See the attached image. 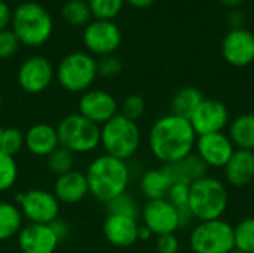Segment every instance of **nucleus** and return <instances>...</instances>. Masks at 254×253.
Instances as JSON below:
<instances>
[{
  "instance_id": "f257e3e1",
  "label": "nucleus",
  "mask_w": 254,
  "mask_h": 253,
  "mask_svg": "<svg viewBox=\"0 0 254 253\" xmlns=\"http://www.w3.org/2000/svg\"><path fill=\"white\" fill-rule=\"evenodd\" d=\"M196 139L189 119L168 113L153 122L147 140L152 155L165 166L193 154Z\"/></svg>"
},
{
  "instance_id": "f03ea898",
  "label": "nucleus",
  "mask_w": 254,
  "mask_h": 253,
  "mask_svg": "<svg viewBox=\"0 0 254 253\" xmlns=\"http://www.w3.org/2000/svg\"><path fill=\"white\" fill-rule=\"evenodd\" d=\"M85 176L89 194L95 200L107 204L127 192L131 180V170L127 161L103 154L91 161Z\"/></svg>"
},
{
  "instance_id": "7ed1b4c3",
  "label": "nucleus",
  "mask_w": 254,
  "mask_h": 253,
  "mask_svg": "<svg viewBox=\"0 0 254 253\" xmlns=\"http://www.w3.org/2000/svg\"><path fill=\"white\" fill-rule=\"evenodd\" d=\"M228 201V189L217 177L205 176L190 185L188 207L198 222L222 219Z\"/></svg>"
},
{
  "instance_id": "20e7f679",
  "label": "nucleus",
  "mask_w": 254,
  "mask_h": 253,
  "mask_svg": "<svg viewBox=\"0 0 254 253\" xmlns=\"http://www.w3.org/2000/svg\"><path fill=\"white\" fill-rule=\"evenodd\" d=\"M52 18L48 10L36 3H21L12 15V31L19 43L27 46H40L46 43L52 34Z\"/></svg>"
},
{
  "instance_id": "39448f33",
  "label": "nucleus",
  "mask_w": 254,
  "mask_h": 253,
  "mask_svg": "<svg viewBox=\"0 0 254 253\" xmlns=\"http://www.w3.org/2000/svg\"><path fill=\"white\" fill-rule=\"evenodd\" d=\"M100 128V145L107 155L128 161L137 154L141 143V133L137 122L118 113Z\"/></svg>"
},
{
  "instance_id": "423d86ee",
  "label": "nucleus",
  "mask_w": 254,
  "mask_h": 253,
  "mask_svg": "<svg viewBox=\"0 0 254 253\" xmlns=\"http://www.w3.org/2000/svg\"><path fill=\"white\" fill-rule=\"evenodd\" d=\"M60 146L76 154H89L100 146V125L79 113L67 115L55 127Z\"/></svg>"
},
{
  "instance_id": "0eeeda50",
  "label": "nucleus",
  "mask_w": 254,
  "mask_h": 253,
  "mask_svg": "<svg viewBox=\"0 0 254 253\" xmlns=\"http://www.w3.org/2000/svg\"><path fill=\"white\" fill-rule=\"evenodd\" d=\"M189 245L193 253H231L235 249L234 227L223 221H205L192 227Z\"/></svg>"
},
{
  "instance_id": "6e6552de",
  "label": "nucleus",
  "mask_w": 254,
  "mask_h": 253,
  "mask_svg": "<svg viewBox=\"0 0 254 253\" xmlns=\"http://www.w3.org/2000/svg\"><path fill=\"white\" fill-rule=\"evenodd\" d=\"M55 75L64 89L70 92H85L98 76L97 61L86 52H71L63 58Z\"/></svg>"
},
{
  "instance_id": "1a4fd4ad",
  "label": "nucleus",
  "mask_w": 254,
  "mask_h": 253,
  "mask_svg": "<svg viewBox=\"0 0 254 253\" xmlns=\"http://www.w3.org/2000/svg\"><path fill=\"white\" fill-rule=\"evenodd\" d=\"M15 204L30 224L51 225L60 216V201L46 189H30L15 197Z\"/></svg>"
},
{
  "instance_id": "9d476101",
  "label": "nucleus",
  "mask_w": 254,
  "mask_h": 253,
  "mask_svg": "<svg viewBox=\"0 0 254 253\" xmlns=\"http://www.w3.org/2000/svg\"><path fill=\"white\" fill-rule=\"evenodd\" d=\"M143 225L156 237L165 234H176L180 230L179 210L167 200H149L141 210Z\"/></svg>"
},
{
  "instance_id": "9b49d317",
  "label": "nucleus",
  "mask_w": 254,
  "mask_h": 253,
  "mask_svg": "<svg viewBox=\"0 0 254 253\" xmlns=\"http://www.w3.org/2000/svg\"><path fill=\"white\" fill-rule=\"evenodd\" d=\"M122 42V33L113 21L95 19L89 22L83 31L85 46L100 57L112 55Z\"/></svg>"
},
{
  "instance_id": "f8f14e48",
  "label": "nucleus",
  "mask_w": 254,
  "mask_h": 253,
  "mask_svg": "<svg viewBox=\"0 0 254 253\" xmlns=\"http://www.w3.org/2000/svg\"><path fill=\"white\" fill-rule=\"evenodd\" d=\"M189 121L196 136L223 133L231 122L226 104L214 98H204Z\"/></svg>"
},
{
  "instance_id": "ddd939ff",
  "label": "nucleus",
  "mask_w": 254,
  "mask_h": 253,
  "mask_svg": "<svg viewBox=\"0 0 254 253\" xmlns=\"http://www.w3.org/2000/svg\"><path fill=\"white\" fill-rule=\"evenodd\" d=\"M77 109L79 115L101 127L118 115V101L107 91L88 89L79 98Z\"/></svg>"
},
{
  "instance_id": "4468645a",
  "label": "nucleus",
  "mask_w": 254,
  "mask_h": 253,
  "mask_svg": "<svg viewBox=\"0 0 254 253\" xmlns=\"http://www.w3.org/2000/svg\"><path fill=\"white\" fill-rule=\"evenodd\" d=\"M235 146L225 133L198 136L195 154L207 164L208 169H223L234 155Z\"/></svg>"
},
{
  "instance_id": "2eb2a0df",
  "label": "nucleus",
  "mask_w": 254,
  "mask_h": 253,
  "mask_svg": "<svg viewBox=\"0 0 254 253\" xmlns=\"http://www.w3.org/2000/svg\"><path fill=\"white\" fill-rule=\"evenodd\" d=\"M54 67L45 57L36 55L25 60L18 70V84L28 94L43 92L54 79Z\"/></svg>"
},
{
  "instance_id": "dca6fc26",
  "label": "nucleus",
  "mask_w": 254,
  "mask_h": 253,
  "mask_svg": "<svg viewBox=\"0 0 254 253\" xmlns=\"http://www.w3.org/2000/svg\"><path fill=\"white\" fill-rule=\"evenodd\" d=\"M222 55L234 67H247L254 61V34L247 28L229 30L222 40Z\"/></svg>"
},
{
  "instance_id": "f3484780",
  "label": "nucleus",
  "mask_w": 254,
  "mask_h": 253,
  "mask_svg": "<svg viewBox=\"0 0 254 253\" xmlns=\"http://www.w3.org/2000/svg\"><path fill=\"white\" fill-rule=\"evenodd\" d=\"M58 245L51 225L28 224L18 234V248L22 253H54Z\"/></svg>"
},
{
  "instance_id": "a211bd4d",
  "label": "nucleus",
  "mask_w": 254,
  "mask_h": 253,
  "mask_svg": "<svg viewBox=\"0 0 254 253\" xmlns=\"http://www.w3.org/2000/svg\"><path fill=\"white\" fill-rule=\"evenodd\" d=\"M138 222L124 215H107L103 224V234L107 243L125 249L138 242Z\"/></svg>"
},
{
  "instance_id": "6ab92c4d",
  "label": "nucleus",
  "mask_w": 254,
  "mask_h": 253,
  "mask_svg": "<svg viewBox=\"0 0 254 253\" xmlns=\"http://www.w3.org/2000/svg\"><path fill=\"white\" fill-rule=\"evenodd\" d=\"M162 170L165 171L171 183H185L189 186L196 180L208 176L207 164L195 152L177 163L165 164Z\"/></svg>"
},
{
  "instance_id": "aec40b11",
  "label": "nucleus",
  "mask_w": 254,
  "mask_h": 253,
  "mask_svg": "<svg viewBox=\"0 0 254 253\" xmlns=\"http://www.w3.org/2000/svg\"><path fill=\"white\" fill-rule=\"evenodd\" d=\"M88 194L89 189L85 173L74 169L65 174L58 176L54 183V195L63 204L80 203Z\"/></svg>"
},
{
  "instance_id": "412c9836",
  "label": "nucleus",
  "mask_w": 254,
  "mask_h": 253,
  "mask_svg": "<svg viewBox=\"0 0 254 253\" xmlns=\"http://www.w3.org/2000/svg\"><path fill=\"white\" fill-rule=\"evenodd\" d=\"M24 143L34 157H48L60 146L57 128L45 122L34 124L24 133Z\"/></svg>"
},
{
  "instance_id": "4be33fe9",
  "label": "nucleus",
  "mask_w": 254,
  "mask_h": 253,
  "mask_svg": "<svg viewBox=\"0 0 254 253\" xmlns=\"http://www.w3.org/2000/svg\"><path fill=\"white\" fill-rule=\"evenodd\" d=\"M223 170L226 182L235 188H243L252 183L254 180V152L235 149Z\"/></svg>"
},
{
  "instance_id": "5701e85b",
  "label": "nucleus",
  "mask_w": 254,
  "mask_h": 253,
  "mask_svg": "<svg viewBox=\"0 0 254 253\" xmlns=\"http://www.w3.org/2000/svg\"><path fill=\"white\" fill-rule=\"evenodd\" d=\"M228 136L235 149L254 152V113H243L228 125Z\"/></svg>"
},
{
  "instance_id": "b1692460",
  "label": "nucleus",
  "mask_w": 254,
  "mask_h": 253,
  "mask_svg": "<svg viewBox=\"0 0 254 253\" xmlns=\"http://www.w3.org/2000/svg\"><path fill=\"white\" fill-rule=\"evenodd\" d=\"M171 180L162 169L147 170L140 179V191L149 200L167 198V194L171 188Z\"/></svg>"
},
{
  "instance_id": "393cba45",
  "label": "nucleus",
  "mask_w": 254,
  "mask_h": 253,
  "mask_svg": "<svg viewBox=\"0 0 254 253\" xmlns=\"http://www.w3.org/2000/svg\"><path fill=\"white\" fill-rule=\"evenodd\" d=\"M204 95L195 86H185L179 89L171 100V113L180 118L190 119L198 106L202 103Z\"/></svg>"
},
{
  "instance_id": "a878e982",
  "label": "nucleus",
  "mask_w": 254,
  "mask_h": 253,
  "mask_svg": "<svg viewBox=\"0 0 254 253\" xmlns=\"http://www.w3.org/2000/svg\"><path fill=\"white\" fill-rule=\"evenodd\" d=\"M24 216L15 203L0 201V242H6L19 234Z\"/></svg>"
},
{
  "instance_id": "bb28decb",
  "label": "nucleus",
  "mask_w": 254,
  "mask_h": 253,
  "mask_svg": "<svg viewBox=\"0 0 254 253\" xmlns=\"http://www.w3.org/2000/svg\"><path fill=\"white\" fill-rule=\"evenodd\" d=\"M235 249L246 253H254V216L240 221L234 227Z\"/></svg>"
},
{
  "instance_id": "cd10ccee",
  "label": "nucleus",
  "mask_w": 254,
  "mask_h": 253,
  "mask_svg": "<svg viewBox=\"0 0 254 253\" xmlns=\"http://www.w3.org/2000/svg\"><path fill=\"white\" fill-rule=\"evenodd\" d=\"M63 16L71 25H85V24H89L92 13H91L88 1L68 0L63 6Z\"/></svg>"
},
{
  "instance_id": "c85d7f7f",
  "label": "nucleus",
  "mask_w": 254,
  "mask_h": 253,
  "mask_svg": "<svg viewBox=\"0 0 254 253\" xmlns=\"http://www.w3.org/2000/svg\"><path fill=\"white\" fill-rule=\"evenodd\" d=\"M48 169L52 174L57 177L61 174H65L73 170L74 166V154L67 151L63 146H58L54 152H51L48 157Z\"/></svg>"
},
{
  "instance_id": "c756f323",
  "label": "nucleus",
  "mask_w": 254,
  "mask_h": 253,
  "mask_svg": "<svg viewBox=\"0 0 254 253\" xmlns=\"http://www.w3.org/2000/svg\"><path fill=\"white\" fill-rule=\"evenodd\" d=\"M125 0H88L91 13L97 19L112 21L124 6Z\"/></svg>"
},
{
  "instance_id": "7c9ffc66",
  "label": "nucleus",
  "mask_w": 254,
  "mask_h": 253,
  "mask_svg": "<svg viewBox=\"0 0 254 253\" xmlns=\"http://www.w3.org/2000/svg\"><path fill=\"white\" fill-rule=\"evenodd\" d=\"M18 177V166L13 157L0 151V192L9 191Z\"/></svg>"
},
{
  "instance_id": "2f4dec72",
  "label": "nucleus",
  "mask_w": 254,
  "mask_h": 253,
  "mask_svg": "<svg viewBox=\"0 0 254 253\" xmlns=\"http://www.w3.org/2000/svg\"><path fill=\"white\" fill-rule=\"evenodd\" d=\"M106 206H107L109 215H124V216H129V218L137 219L138 213H140L137 201L131 195H128L127 192L121 194L119 197H116L115 200H112Z\"/></svg>"
},
{
  "instance_id": "473e14b6",
  "label": "nucleus",
  "mask_w": 254,
  "mask_h": 253,
  "mask_svg": "<svg viewBox=\"0 0 254 253\" xmlns=\"http://www.w3.org/2000/svg\"><path fill=\"white\" fill-rule=\"evenodd\" d=\"M25 146L24 143V133L18 128H4L3 136L0 140V151L4 154L15 157L21 149Z\"/></svg>"
},
{
  "instance_id": "72a5a7b5",
  "label": "nucleus",
  "mask_w": 254,
  "mask_h": 253,
  "mask_svg": "<svg viewBox=\"0 0 254 253\" xmlns=\"http://www.w3.org/2000/svg\"><path fill=\"white\" fill-rule=\"evenodd\" d=\"M146 112V101L141 95L138 94H131L128 95L121 106V115H124L125 118L137 122Z\"/></svg>"
},
{
  "instance_id": "f704fd0d",
  "label": "nucleus",
  "mask_w": 254,
  "mask_h": 253,
  "mask_svg": "<svg viewBox=\"0 0 254 253\" xmlns=\"http://www.w3.org/2000/svg\"><path fill=\"white\" fill-rule=\"evenodd\" d=\"M122 72V61L112 55H103L100 60H97V75L101 78H115Z\"/></svg>"
},
{
  "instance_id": "c9c22d12",
  "label": "nucleus",
  "mask_w": 254,
  "mask_h": 253,
  "mask_svg": "<svg viewBox=\"0 0 254 253\" xmlns=\"http://www.w3.org/2000/svg\"><path fill=\"white\" fill-rule=\"evenodd\" d=\"M189 192H190V186L185 185V183H173L168 194H167V200L176 207V209H182L186 207L189 203Z\"/></svg>"
},
{
  "instance_id": "e433bc0d",
  "label": "nucleus",
  "mask_w": 254,
  "mask_h": 253,
  "mask_svg": "<svg viewBox=\"0 0 254 253\" xmlns=\"http://www.w3.org/2000/svg\"><path fill=\"white\" fill-rule=\"evenodd\" d=\"M19 48V40L12 30H1L0 31V58L12 57Z\"/></svg>"
},
{
  "instance_id": "4c0bfd02",
  "label": "nucleus",
  "mask_w": 254,
  "mask_h": 253,
  "mask_svg": "<svg viewBox=\"0 0 254 253\" xmlns=\"http://www.w3.org/2000/svg\"><path fill=\"white\" fill-rule=\"evenodd\" d=\"M155 249H156V253H179L180 242L176 234L159 236V237H156Z\"/></svg>"
},
{
  "instance_id": "58836bf2",
  "label": "nucleus",
  "mask_w": 254,
  "mask_h": 253,
  "mask_svg": "<svg viewBox=\"0 0 254 253\" xmlns=\"http://www.w3.org/2000/svg\"><path fill=\"white\" fill-rule=\"evenodd\" d=\"M226 22L229 25V30H237V28H244L246 24V13L240 9H229L226 15Z\"/></svg>"
},
{
  "instance_id": "ea45409f",
  "label": "nucleus",
  "mask_w": 254,
  "mask_h": 253,
  "mask_svg": "<svg viewBox=\"0 0 254 253\" xmlns=\"http://www.w3.org/2000/svg\"><path fill=\"white\" fill-rule=\"evenodd\" d=\"M51 228H52V231L55 233V236H57V239H58V242L61 243V242H64L68 236H70V227H68V224L65 222V221H63V219H55L52 224H51Z\"/></svg>"
},
{
  "instance_id": "a19ab883",
  "label": "nucleus",
  "mask_w": 254,
  "mask_h": 253,
  "mask_svg": "<svg viewBox=\"0 0 254 253\" xmlns=\"http://www.w3.org/2000/svg\"><path fill=\"white\" fill-rule=\"evenodd\" d=\"M179 210V222H180V228H188L193 224L195 218L192 215V212L189 210V207H182V209H177Z\"/></svg>"
},
{
  "instance_id": "79ce46f5",
  "label": "nucleus",
  "mask_w": 254,
  "mask_h": 253,
  "mask_svg": "<svg viewBox=\"0 0 254 253\" xmlns=\"http://www.w3.org/2000/svg\"><path fill=\"white\" fill-rule=\"evenodd\" d=\"M10 18H12V15H10L9 6L3 0H0V31L6 30L7 24L10 22Z\"/></svg>"
},
{
  "instance_id": "37998d69",
  "label": "nucleus",
  "mask_w": 254,
  "mask_h": 253,
  "mask_svg": "<svg viewBox=\"0 0 254 253\" xmlns=\"http://www.w3.org/2000/svg\"><path fill=\"white\" fill-rule=\"evenodd\" d=\"M127 3H129L131 6L134 7H138V9H144V7H149L155 3V0H125Z\"/></svg>"
},
{
  "instance_id": "c03bdc74",
  "label": "nucleus",
  "mask_w": 254,
  "mask_h": 253,
  "mask_svg": "<svg viewBox=\"0 0 254 253\" xmlns=\"http://www.w3.org/2000/svg\"><path fill=\"white\" fill-rule=\"evenodd\" d=\"M153 234L150 233L149 228H146L144 225H140L138 227V242H147Z\"/></svg>"
},
{
  "instance_id": "a18cd8bd",
  "label": "nucleus",
  "mask_w": 254,
  "mask_h": 253,
  "mask_svg": "<svg viewBox=\"0 0 254 253\" xmlns=\"http://www.w3.org/2000/svg\"><path fill=\"white\" fill-rule=\"evenodd\" d=\"M219 1H220V4H223V6L228 7V10H229V9L240 7V4H241L244 0H219Z\"/></svg>"
},
{
  "instance_id": "49530a36",
  "label": "nucleus",
  "mask_w": 254,
  "mask_h": 253,
  "mask_svg": "<svg viewBox=\"0 0 254 253\" xmlns=\"http://www.w3.org/2000/svg\"><path fill=\"white\" fill-rule=\"evenodd\" d=\"M3 130H4V128H3L1 125H0V140H1V136H3Z\"/></svg>"
},
{
  "instance_id": "de8ad7c7",
  "label": "nucleus",
  "mask_w": 254,
  "mask_h": 253,
  "mask_svg": "<svg viewBox=\"0 0 254 253\" xmlns=\"http://www.w3.org/2000/svg\"><path fill=\"white\" fill-rule=\"evenodd\" d=\"M231 253H246V252H241V251H238V249H234Z\"/></svg>"
},
{
  "instance_id": "09e8293b",
  "label": "nucleus",
  "mask_w": 254,
  "mask_h": 253,
  "mask_svg": "<svg viewBox=\"0 0 254 253\" xmlns=\"http://www.w3.org/2000/svg\"><path fill=\"white\" fill-rule=\"evenodd\" d=\"M1 104H3V98H1V94H0V109H1Z\"/></svg>"
}]
</instances>
